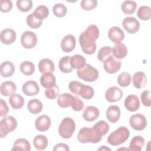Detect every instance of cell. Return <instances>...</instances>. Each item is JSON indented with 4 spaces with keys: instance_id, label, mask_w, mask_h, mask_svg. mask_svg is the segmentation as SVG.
<instances>
[{
    "instance_id": "cell-37",
    "label": "cell",
    "mask_w": 151,
    "mask_h": 151,
    "mask_svg": "<svg viewBox=\"0 0 151 151\" xmlns=\"http://www.w3.org/2000/svg\"><path fill=\"white\" fill-rule=\"evenodd\" d=\"M137 8V4L133 1H125L122 4V11L125 14L131 15L133 14Z\"/></svg>"
},
{
    "instance_id": "cell-1",
    "label": "cell",
    "mask_w": 151,
    "mask_h": 151,
    "mask_svg": "<svg viewBox=\"0 0 151 151\" xmlns=\"http://www.w3.org/2000/svg\"><path fill=\"white\" fill-rule=\"evenodd\" d=\"M130 131L125 126H120L107 137V142L114 146L120 145L124 143L129 137Z\"/></svg>"
},
{
    "instance_id": "cell-13",
    "label": "cell",
    "mask_w": 151,
    "mask_h": 151,
    "mask_svg": "<svg viewBox=\"0 0 151 151\" xmlns=\"http://www.w3.org/2000/svg\"><path fill=\"white\" fill-rule=\"evenodd\" d=\"M76 40L73 35L68 34L64 37L61 42V50L65 52L72 51L76 47Z\"/></svg>"
},
{
    "instance_id": "cell-24",
    "label": "cell",
    "mask_w": 151,
    "mask_h": 151,
    "mask_svg": "<svg viewBox=\"0 0 151 151\" xmlns=\"http://www.w3.org/2000/svg\"><path fill=\"white\" fill-rule=\"evenodd\" d=\"M74 100V96L70 93H63L58 98L57 103L60 107L67 108L71 106Z\"/></svg>"
},
{
    "instance_id": "cell-53",
    "label": "cell",
    "mask_w": 151,
    "mask_h": 151,
    "mask_svg": "<svg viewBox=\"0 0 151 151\" xmlns=\"http://www.w3.org/2000/svg\"><path fill=\"white\" fill-rule=\"evenodd\" d=\"M53 150L54 151H56V150H65V151H69L70 149L68 146L67 144L65 143H58L57 145H56L53 148Z\"/></svg>"
},
{
    "instance_id": "cell-51",
    "label": "cell",
    "mask_w": 151,
    "mask_h": 151,
    "mask_svg": "<svg viewBox=\"0 0 151 151\" xmlns=\"http://www.w3.org/2000/svg\"><path fill=\"white\" fill-rule=\"evenodd\" d=\"M82 83L77 81H72L71 82H70L69 84H68V88H69V90L70 91L76 94V95H78V90L80 89V87L81 86Z\"/></svg>"
},
{
    "instance_id": "cell-23",
    "label": "cell",
    "mask_w": 151,
    "mask_h": 151,
    "mask_svg": "<svg viewBox=\"0 0 151 151\" xmlns=\"http://www.w3.org/2000/svg\"><path fill=\"white\" fill-rule=\"evenodd\" d=\"M40 83L45 88H50L56 84L55 77L52 73H44L40 77Z\"/></svg>"
},
{
    "instance_id": "cell-50",
    "label": "cell",
    "mask_w": 151,
    "mask_h": 151,
    "mask_svg": "<svg viewBox=\"0 0 151 151\" xmlns=\"http://www.w3.org/2000/svg\"><path fill=\"white\" fill-rule=\"evenodd\" d=\"M71 107L74 111H81L84 107V103L78 97L74 96V100L71 105Z\"/></svg>"
},
{
    "instance_id": "cell-42",
    "label": "cell",
    "mask_w": 151,
    "mask_h": 151,
    "mask_svg": "<svg viewBox=\"0 0 151 151\" xmlns=\"http://www.w3.org/2000/svg\"><path fill=\"white\" fill-rule=\"evenodd\" d=\"M42 23V21L37 18L33 13L29 14L27 17V24L31 28H38L41 26Z\"/></svg>"
},
{
    "instance_id": "cell-28",
    "label": "cell",
    "mask_w": 151,
    "mask_h": 151,
    "mask_svg": "<svg viewBox=\"0 0 151 151\" xmlns=\"http://www.w3.org/2000/svg\"><path fill=\"white\" fill-rule=\"evenodd\" d=\"M83 32L87 38L93 42H96L99 36L100 31L97 25H90Z\"/></svg>"
},
{
    "instance_id": "cell-27",
    "label": "cell",
    "mask_w": 151,
    "mask_h": 151,
    "mask_svg": "<svg viewBox=\"0 0 151 151\" xmlns=\"http://www.w3.org/2000/svg\"><path fill=\"white\" fill-rule=\"evenodd\" d=\"M70 64L73 68L79 70L86 64V60L83 56L76 54L70 57Z\"/></svg>"
},
{
    "instance_id": "cell-35",
    "label": "cell",
    "mask_w": 151,
    "mask_h": 151,
    "mask_svg": "<svg viewBox=\"0 0 151 151\" xmlns=\"http://www.w3.org/2000/svg\"><path fill=\"white\" fill-rule=\"evenodd\" d=\"M33 144L37 149L44 150L48 146V139L44 135L38 134L34 137Z\"/></svg>"
},
{
    "instance_id": "cell-46",
    "label": "cell",
    "mask_w": 151,
    "mask_h": 151,
    "mask_svg": "<svg viewBox=\"0 0 151 151\" xmlns=\"http://www.w3.org/2000/svg\"><path fill=\"white\" fill-rule=\"evenodd\" d=\"M60 93L59 87L57 84H55L54 86L47 88L45 91V96L48 99H54L57 98Z\"/></svg>"
},
{
    "instance_id": "cell-2",
    "label": "cell",
    "mask_w": 151,
    "mask_h": 151,
    "mask_svg": "<svg viewBox=\"0 0 151 151\" xmlns=\"http://www.w3.org/2000/svg\"><path fill=\"white\" fill-rule=\"evenodd\" d=\"M102 137L97 134L92 127H83L77 134V139L81 143H97L101 140Z\"/></svg>"
},
{
    "instance_id": "cell-7",
    "label": "cell",
    "mask_w": 151,
    "mask_h": 151,
    "mask_svg": "<svg viewBox=\"0 0 151 151\" xmlns=\"http://www.w3.org/2000/svg\"><path fill=\"white\" fill-rule=\"evenodd\" d=\"M21 43L25 48L31 49L34 48L37 43V35L30 31H25L21 35Z\"/></svg>"
},
{
    "instance_id": "cell-33",
    "label": "cell",
    "mask_w": 151,
    "mask_h": 151,
    "mask_svg": "<svg viewBox=\"0 0 151 151\" xmlns=\"http://www.w3.org/2000/svg\"><path fill=\"white\" fill-rule=\"evenodd\" d=\"M9 103L13 109H20L24 104V99L20 94L15 93L9 97Z\"/></svg>"
},
{
    "instance_id": "cell-11",
    "label": "cell",
    "mask_w": 151,
    "mask_h": 151,
    "mask_svg": "<svg viewBox=\"0 0 151 151\" xmlns=\"http://www.w3.org/2000/svg\"><path fill=\"white\" fill-rule=\"evenodd\" d=\"M123 97V91L120 88L112 86L109 88L105 93V98L109 102H116Z\"/></svg>"
},
{
    "instance_id": "cell-39",
    "label": "cell",
    "mask_w": 151,
    "mask_h": 151,
    "mask_svg": "<svg viewBox=\"0 0 151 151\" xmlns=\"http://www.w3.org/2000/svg\"><path fill=\"white\" fill-rule=\"evenodd\" d=\"M137 17L143 21H147L150 18L151 9L149 6L143 5L139 7L137 11Z\"/></svg>"
},
{
    "instance_id": "cell-16",
    "label": "cell",
    "mask_w": 151,
    "mask_h": 151,
    "mask_svg": "<svg viewBox=\"0 0 151 151\" xmlns=\"http://www.w3.org/2000/svg\"><path fill=\"white\" fill-rule=\"evenodd\" d=\"M35 126L40 132L47 131L51 126V119L47 115H41L35 120Z\"/></svg>"
},
{
    "instance_id": "cell-9",
    "label": "cell",
    "mask_w": 151,
    "mask_h": 151,
    "mask_svg": "<svg viewBox=\"0 0 151 151\" xmlns=\"http://www.w3.org/2000/svg\"><path fill=\"white\" fill-rule=\"evenodd\" d=\"M131 127L138 131L143 130L147 126V120L144 115L138 113L132 115L129 120Z\"/></svg>"
},
{
    "instance_id": "cell-44",
    "label": "cell",
    "mask_w": 151,
    "mask_h": 151,
    "mask_svg": "<svg viewBox=\"0 0 151 151\" xmlns=\"http://www.w3.org/2000/svg\"><path fill=\"white\" fill-rule=\"evenodd\" d=\"M17 6L22 12H28L32 7V2L31 0H18L17 1Z\"/></svg>"
},
{
    "instance_id": "cell-20",
    "label": "cell",
    "mask_w": 151,
    "mask_h": 151,
    "mask_svg": "<svg viewBox=\"0 0 151 151\" xmlns=\"http://www.w3.org/2000/svg\"><path fill=\"white\" fill-rule=\"evenodd\" d=\"M16 90L17 86L13 81H6L3 82L1 85V93L4 96H11L15 93Z\"/></svg>"
},
{
    "instance_id": "cell-19",
    "label": "cell",
    "mask_w": 151,
    "mask_h": 151,
    "mask_svg": "<svg viewBox=\"0 0 151 151\" xmlns=\"http://www.w3.org/2000/svg\"><path fill=\"white\" fill-rule=\"evenodd\" d=\"M120 113V109L119 106L111 105L106 110V117L110 122L115 123L119 120Z\"/></svg>"
},
{
    "instance_id": "cell-4",
    "label": "cell",
    "mask_w": 151,
    "mask_h": 151,
    "mask_svg": "<svg viewBox=\"0 0 151 151\" xmlns=\"http://www.w3.org/2000/svg\"><path fill=\"white\" fill-rule=\"evenodd\" d=\"M78 77L88 82L96 81L99 77L98 70L89 64H86L82 68L77 70Z\"/></svg>"
},
{
    "instance_id": "cell-5",
    "label": "cell",
    "mask_w": 151,
    "mask_h": 151,
    "mask_svg": "<svg viewBox=\"0 0 151 151\" xmlns=\"http://www.w3.org/2000/svg\"><path fill=\"white\" fill-rule=\"evenodd\" d=\"M17 127V121L12 116L2 118L0 122V136L4 138L9 133L14 131Z\"/></svg>"
},
{
    "instance_id": "cell-18",
    "label": "cell",
    "mask_w": 151,
    "mask_h": 151,
    "mask_svg": "<svg viewBox=\"0 0 151 151\" xmlns=\"http://www.w3.org/2000/svg\"><path fill=\"white\" fill-rule=\"evenodd\" d=\"M100 115L99 110L95 106L86 107L83 112V117L87 122H93L96 120Z\"/></svg>"
},
{
    "instance_id": "cell-43",
    "label": "cell",
    "mask_w": 151,
    "mask_h": 151,
    "mask_svg": "<svg viewBox=\"0 0 151 151\" xmlns=\"http://www.w3.org/2000/svg\"><path fill=\"white\" fill-rule=\"evenodd\" d=\"M112 54V49L109 46H104L101 47L98 53H97V58L101 62H104L109 56Z\"/></svg>"
},
{
    "instance_id": "cell-54",
    "label": "cell",
    "mask_w": 151,
    "mask_h": 151,
    "mask_svg": "<svg viewBox=\"0 0 151 151\" xmlns=\"http://www.w3.org/2000/svg\"><path fill=\"white\" fill-rule=\"evenodd\" d=\"M98 150H111V149L107 147L106 146H102L100 148L98 149Z\"/></svg>"
},
{
    "instance_id": "cell-12",
    "label": "cell",
    "mask_w": 151,
    "mask_h": 151,
    "mask_svg": "<svg viewBox=\"0 0 151 151\" xmlns=\"http://www.w3.org/2000/svg\"><path fill=\"white\" fill-rule=\"evenodd\" d=\"M109 38L114 43H120L124 38V33L119 27H112L108 31Z\"/></svg>"
},
{
    "instance_id": "cell-26",
    "label": "cell",
    "mask_w": 151,
    "mask_h": 151,
    "mask_svg": "<svg viewBox=\"0 0 151 151\" xmlns=\"http://www.w3.org/2000/svg\"><path fill=\"white\" fill-rule=\"evenodd\" d=\"M112 54L116 58L119 60L122 59L127 55V48L124 44H116L112 49Z\"/></svg>"
},
{
    "instance_id": "cell-49",
    "label": "cell",
    "mask_w": 151,
    "mask_h": 151,
    "mask_svg": "<svg viewBox=\"0 0 151 151\" xmlns=\"http://www.w3.org/2000/svg\"><path fill=\"white\" fill-rule=\"evenodd\" d=\"M13 4L10 0H1L0 1V10L2 12H8L12 8Z\"/></svg>"
},
{
    "instance_id": "cell-3",
    "label": "cell",
    "mask_w": 151,
    "mask_h": 151,
    "mask_svg": "<svg viewBox=\"0 0 151 151\" xmlns=\"http://www.w3.org/2000/svg\"><path fill=\"white\" fill-rule=\"evenodd\" d=\"M76 129V123L70 117L64 118L58 127V133L64 139H68L72 137Z\"/></svg>"
},
{
    "instance_id": "cell-8",
    "label": "cell",
    "mask_w": 151,
    "mask_h": 151,
    "mask_svg": "<svg viewBox=\"0 0 151 151\" xmlns=\"http://www.w3.org/2000/svg\"><path fill=\"white\" fill-rule=\"evenodd\" d=\"M79 42L82 51L85 54L91 55L95 52L97 48L96 42H93L87 38L83 32H81L79 36Z\"/></svg>"
},
{
    "instance_id": "cell-25",
    "label": "cell",
    "mask_w": 151,
    "mask_h": 151,
    "mask_svg": "<svg viewBox=\"0 0 151 151\" xmlns=\"http://www.w3.org/2000/svg\"><path fill=\"white\" fill-rule=\"evenodd\" d=\"M15 72V66L12 63L6 61L1 63L0 73L2 77H9L13 75Z\"/></svg>"
},
{
    "instance_id": "cell-41",
    "label": "cell",
    "mask_w": 151,
    "mask_h": 151,
    "mask_svg": "<svg viewBox=\"0 0 151 151\" xmlns=\"http://www.w3.org/2000/svg\"><path fill=\"white\" fill-rule=\"evenodd\" d=\"M131 78V75L129 73H122L117 77V83L120 86L122 87H127L130 84Z\"/></svg>"
},
{
    "instance_id": "cell-22",
    "label": "cell",
    "mask_w": 151,
    "mask_h": 151,
    "mask_svg": "<svg viewBox=\"0 0 151 151\" xmlns=\"http://www.w3.org/2000/svg\"><path fill=\"white\" fill-rule=\"evenodd\" d=\"M146 83L147 78L145 73L138 71L134 74L133 76V84L136 88H143L145 87Z\"/></svg>"
},
{
    "instance_id": "cell-6",
    "label": "cell",
    "mask_w": 151,
    "mask_h": 151,
    "mask_svg": "<svg viewBox=\"0 0 151 151\" xmlns=\"http://www.w3.org/2000/svg\"><path fill=\"white\" fill-rule=\"evenodd\" d=\"M122 62L120 60L114 57L113 55L109 56L103 62V68L109 74L117 73L121 68Z\"/></svg>"
},
{
    "instance_id": "cell-21",
    "label": "cell",
    "mask_w": 151,
    "mask_h": 151,
    "mask_svg": "<svg viewBox=\"0 0 151 151\" xmlns=\"http://www.w3.org/2000/svg\"><path fill=\"white\" fill-rule=\"evenodd\" d=\"M38 66L40 72L42 74L48 72L52 73L55 70L54 64L53 61L49 58H44L41 60Z\"/></svg>"
},
{
    "instance_id": "cell-32",
    "label": "cell",
    "mask_w": 151,
    "mask_h": 151,
    "mask_svg": "<svg viewBox=\"0 0 151 151\" xmlns=\"http://www.w3.org/2000/svg\"><path fill=\"white\" fill-rule=\"evenodd\" d=\"M11 150L29 151L31 150V145L27 139L19 138L15 141Z\"/></svg>"
},
{
    "instance_id": "cell-30",
    "label": "cell",
    "mask_w": 151,
    "mask_h": 151,
    "mask_svg": "<svg viewBox=\"0 0 151 151\" xmlns=\"http://www.w3.org/2000/svg\"><path fill=\"white\" fill-rule=\"evenodd\" d=\"M145 145V139L140 136H135L131 140L129 144V150L140 151Z\"/></svg>"
},
{
    "instance_id": "cell-38",
    "label": "cell",
    "mask_w": 151,
    "mask_h": 151,
    "mask_svg": "<svg viewBox=\"0 0 151 151\" xmlns=\"http://www.w3.org/2000/svg\"><path fill=\"white\" fill-rule=\"evenodd\" d=\"M20 71L25 76H30L35 71L34 64L31 61H25L20 64Z\"/></svg>"
},
{
    "instance_id": "cell-15",
    "label": "cell",
    "mask_w": 151,
    "mask_h": 151,
    "mask_svg": "<svg viewBox=\"0 0 151 151\" xmlns=\"http://www.w3.org/2000/svg\"><path fill=\"white\" fill-rule=\"evenodd\" d=\"M124 106L129 111H137L140 107V101L138 97L134 94L129 95L124 100Z\"/></svg>"
},
{
    "instance_id": "cell-40",
    "label": "cell",
    "mask_w": 151,
    "mask_h": 151,
    "mask_svg": "<svg viewBox=\"0 0 151 151\" xmlns=\"http://www.w3.org/2000/svg\"><path fill=\"white\" fill-rule=\"evenodd\" d=\"M33 14L40 20L45 19L49 15V9L45 5H39L34 10Z\"/></svg>"
},
{
    "instance_id": "cell-14",
    "label": "cell",
    "mask_w": 151,
    "mask_h": 151,
    "mask_svg": "<svg viewBox=\"0 0 151 151\" xmlns=\"http://www.w3.org/2000/svg\"><path fill=\"white\" fill-rule=\"evenodd\" d=\"M22 92L28 96H35L40 92V87L37 83L33 80L26 81L22 87Z\"/></svg>"
},
{
    "instance_id": "cell-36",
    "label": "cell",
    "mask_w": 151,
    "mask_h": 151,
    "mask_svg": "<svg viewBox=\"0 0 151 151\" xmlns=\"http://www.w3.org/2000/svg\"><path fill=\"white\" fill-rule=\"evenodd\" d=\"M70 56H64L62 57L58 63V67L60 71L64 73H69L73 71V68L70 64Z\"/></svg>"
},
{
    "instance_id": "cell-45",
    "label": "cell",
    "mask_w": 151,
    "mask_h": 151,
    "mask_svg": "<svg viewBox=\"0 0 151 151\" xmlns=\"http://www.w3.org/2000/svg\"><path fill=\"white\" fill-rule=\"evenodd\" d=\"M52 12L55 16L61 18L66 15L67 9L66 6L63 4L58 3L54 5L52 8Z\"/></svg>"
},
{
    "instance_id": "cell-17",
    "label": "cell",
    "mask_w": 151,
    "mask_h": 151,
    "mask_svg": "<svg viewBox=\"0 0 151 151\" xmlns=\"http://www.w3.org/2000/svg\"><path fill=\"white\" fill-rule=\"evenodd\" d=\"M17 38L16 32L11 28H5L1 32V41L6 45H9L14 42Z\"/></svg>"
},
{
    "instance_id": "cell-47",
    "label": "cell",
    "mask_w": 151,
    "mask_h": 151,
    "mask_svg": "<svg viewBox=\"0 0 151 151\" xmlns=\"http://www.w3.org/2000/svg\"><path fill=\"white\" fill-rule=\"evenodd\" d=\"M97 5V0H83L81 1L80 6L85 11H90L95 8Z\"/></svg>"
},
{
    "instance_id": "cell-48",
    "label": "cell",
    "mask_w": 151,
    "mask_h": 151,
    "mask_svg": "<svg viewBox=\"0 0 151 151\" xmlns=\"http://www.w3.org/2000/svg\"><path fill=\"white\" fill-rule=\"evenodd\" d=\"M142 103L146 107L151 106L150 100V91L149 90H145L142 92L140 96Z\"/></svg>"
},
{
    "instance_id": "cell-34",
    "label": "cell",
    "mask_w": 151,
    "mask_h": 151,
    "mask_svg": "<svg viewBox=\"0 0 151 151\" xmlns=\"http://www.w3.org/2000/svg\"><path fill=\"white\" fill-rule=\"evenodd\" d=\"M94 94V91L92 87L81 84L78 92V95L86 100L91 99Z\"/></svg>"
},
{
    "instance_id": "cell-31",
    "label": "cell",
    "mask_w": 151,
    "mask_h": 151,
    "mask_svg": "<svg viewBox=\"0 0 151 151\" xmlns=\"http://www.w3.org/2000/svg\"><path fill=\"white\" fill-rule=\"evenodd\" d=\"M94 132L100 137L107 134L109 130V125L104 120H100L97 122L93 127Z\"/></svg>"
},
{
    "instance_id": "cell-29",
    "label": "cell",
    "mask_w": 151,
    "mask_h": 151,
    "mask_svg": "<svg viewBox=\"0 0 151 151\" xmlns=\"http://www.w3.org/2000/svg\"><path fill=\"white\" fill-rule=\"evenodd\" d=\"M27 109L31 113L37 114L42 111L43 105L40 100L37 99H34L28 101Z\"/></svg>"
},
{
    "instance_id": "cell-10",
    "label": "cell",
    "mask_w": 151,
    "mask_h": 151,
    "mask_svg": "<svg viewBox=\"0 0 151 151\" xmlns=\"http://www.w3.org/2000/svg\"><path fill=\"white\" fill-rule=\"evenodd\" d=\"M122 25L124 29L129 34H134L137 32L140 28L139 21L134 17H128L124 18Z\"/></svg>"
},
{
    "instance_id": "cell-52",
    "label": "cell",
    "mask_w": 151,
    "mask_h": 151,
    "mask_svg": "<svg viewBox=\"0 0 151 151\" xmlns=\"http://www.w3.org/2000/svg\"><path fill=\"white\" fill-rule=\"evenodd\" d=\"M9 111V109L5 101L3 99H0V116H5Z\"/></svg>"
}]
</instances>
